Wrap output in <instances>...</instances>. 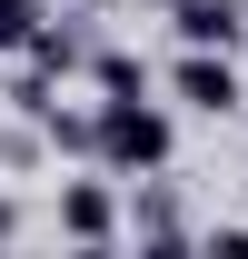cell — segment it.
<instances>
[{"mask_svg": "<svg viewBox=\"0 0 248 259\" xmlns=\"http://www.w3.org/2000/svg\"><path fill=\"white\" fill-rule=\"evenodd\" d=\"M179 160V130L159 100H99V169L109 180H159Z\"/></svg>", "mask_w": 248, "mask_h": 259, "instance_id": "obj_1", "label": "cell"}, {"mask_svg": "<svg viewBox=\"0 0 248 259\" xmlns=\"http://www.w3.org/2000/svg\"><path fill=\"white\" fill-rule=\"evenodd\" d=\"M169 90H179L199 120H238V110H248L238 50H189V40H179V60H169Z\"/></svg>", "mask_w": 248, "mask_h": 259, "instance_id": "obj_2", "label": "cell"}, {"mask_svg": "<svg viewBox=\"0 0 248 259\" xmlns=\"http://www.w3.org/2000/svg\"><path fill=\"white\" fill-rule=\"evenodd\" d=\"M50 229H60L70 249H119V239H129V209L109 199V180H60V199H50Z\"/></svg>", "mask_w": 248, "mask_h": 259, "instance_id": "obj_3", "label": "cell"}, {"mask_svg": "<svg viewBox=\"0 0 248 259\" xmlns=\"http://www.w3.org/2000/svg\"><path fill=\"white\" fill-rule=\"evenodd\" d=\"M169 30L189 50H248V0H169Z\"/></svg>", "mask_w": 248, "mask_h": 259, "instance_id": "obj_4", "label": "cell"}, {"mask_svg": "<svg viewBox=\"0 0 248 259\" xmlns=\"http://www.w3.org/2000/svg\"><path fill=\"white\" fill-rule=\"evenodd\" d=\"M129 239H139V249H189V220H179V199L139 180V199H129Z\"/></svg>", "mask_w": 248, "mask_h": 259, "instance_id": "obj_5", "label": "cell"}, {"mask_svg": "<svg viewBox=\"0 0 248 259\" xmlns=\"http://www.w3.org/2000/svg\"><path fill=\"white\" fill-rule=\"evenodd\" d=\"M50 160H99V100H50Z\"/></svg>", "mask_w": 248, "mask_h": 259, "instance_id": "obj_6", "label": "cell"}, {"mask_svg": "<svg viewBox=\"0 0 248 259\" xmlns=\"http://www.w3.org/2000/svg\"><path fill=\"white\" fill-rule=\"evenodd\" d=\"M90 90L99 100H149V60L119 50V40H99V50H90Z\"/></svg>", "mask_w": 248, "mask_h": 259, "instance_id": "obj_7", "label": "cell"}, {"mask_svg": "<svg viewBox=\"0 0 248 259\" xmlns=\"http://www.w3.org/2000/svg\"><path fill=\"white\" fill-rule=\"evenodd\" d=\"M20 60H40V70H60V80H70V70H90V40H80V30H60V20H40V40L20 50Z\"/></svg>", "mask_w": 248, "mask_h": 259, "instance_id": "obj_8", "label": "cell"}, {"mask_svg": "<svg viewBox=\"0 0 248 259\" xmlns=\"http://www.w3.org/2000/svg\"><path fill=\"white\" fill-rule=\"evenodd\" d=\"M40 20H50V0H0V60H20L40 40Z\"/></svg>", "mask_w": 248, "mask_h": 259, "instance_id": "obj_9", "label": "cell"}, {"mask_svg": "<svg viewBox=\"0 0 248 259\" xmlns=\"http://www.w3.org/2000/svg\"><path fill=\"white\" fill-rule=\"evenodd\" d=\"M199 249H218V259H248V229L228 220V229H209V239H199Z\"/></svg>", "mask_w": 248, "mask_h": 259, "instance_id": "obj_10", "label": "cell"}, {"mask_svg": "<svg viewBox=\"0 0 248 259\" xmlns=\"http://www.w3.org/2000/svg\"><path fill=\"white\" fill-rule=\"evenodd\" d=\"M20 229H30V209H20V199H0V249H10Z\"/></svg>", "mask_w": 248, "mask_h": 259, "instance_id": "obj_11", "label": "cell"}, {"mask_svg": "<svg viewBox=\"0 0 248 259\" xmlns=\"http://www.w3.org/2000/svg\"><path fill=\"white\" fill-rule=\"evenodd\" d=\"M238 120H248V110H238Z\"/></svg>", "mask_w": 248, "mask_h": 259, "instance_id": "obj_12", "label": "cell"}]
</instances>
